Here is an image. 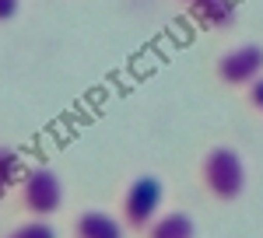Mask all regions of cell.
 Returning a JSON list of instances; mask_svg holds the SVG:
<instances>
[{"instance_id":"6da1fadb","label":"cell","mask_w":263,"mask_h":238,"mask_svg":"<svg viewBox=\"0 0 263 238\" xmlns=\"http://www.w3.org/2000/svg\"><path fill=\"white\" fill-rule=\"evenodd\" d=\"M200 179H203V189L214 200H221V203L239 200L246 189V165L239 158V151H232V147H211L200 161Z\"/></svg>"},{"instance_id":"7a4b0ae2","label":"cell","mask_w":263,"mask_h":238,"mask_svg":"<svg viewBox=\"0 0 263 238\" xmlns=\"http://www.w3.org/2000/svg\"><path fill=\"white\" fill-rule=\"evenodd\" d=\"M162 203H165L162 179L137 175L126 189H123V200H120L123 224L134 228V231H147V228L158 221V214H162Z\"/></svg>"},{"instance_id":"3957f363","label":"cell","mask_w":263,"mask_h":238,"mask_svg":"<svg viewBox=\"0 0 263 238\" xmlns=\"http://www.w3.org/2000/svg\"><path fill=\"white\" fill-rule=\"evenodd\" d=\"M18 200H21V210H25L28 217L49 221L63 207V182H60V175H57L49 165L28 168L25 179H21Z\"/></svg>"},{"instance_id":"277c9868","label":"cell","mask_w":263,"mask_h":238,"mask_svg":"<svg viewBox=\"0 0 263 238\" xmlns=\"http://www.w3.org/2000/svg\"><path fill=\"white\" fill-rule=\"evenodd\" d=\"M218 77L232 88H249L253 81L263 77V46L256 42H242L232 46L221 60H218Z\"/></svg>"},{"instance_id":"5b68a950","label":"cell","mask_w":263,"mask_h":238,"mask_svg":"<svg viewBox=\"0 0 263 238\" xmlns=\"http://www.w3.org/2000/svg\"><path fill=\"white\" fill-rule=\"evenodd\" d=\"M123 235H126V224L105 210H84L74 221V238H123Z\"/></svg>"},{"instance_id":"8992f818","label":"cell","mask_w":263,"mask_h":238,"mask_svg":"<svg viewBox=\"0 0 263 238\" xmlns=\"http://www.w3.org/2000/svg\"><path fill=\"white\" fill-rule=\"evenodd\" d=\"M190 14L207 28H228L235 21V0H193Z\"/></svg>"},{"instance_id":"52a82bcc","label":"cell","mask_w":263,"mask_h":238,"mask_svg":"<svg viewBox=\"0 0 263 238\" xmlns=\"http://www.w3.org/2000/svg\"><path fill=\"white\" fill-rule=\"evenodd\" d=\"M147 238H197V224L190 214L172 210V214H158V221L147 228Z\"/></svg>"},{"instance_id":"ba28073f","label":"cell","mask_w":263,"mask_h":238,"mask_svg":"<svg viewBox=\"0 0 263 238\" xmlns=\"http://www.w3.org/2000/svg\"><path fill=\"white\" fill-rule=\"evenodd\" d=\"M21 179V161L11 147H0V200L7 196V189Z\"/></svg>"},{"instance_id":"9c48e42d","label":"cell","mask_w":263,"mask_h":238,"mask_svg":"<svg viewBox=\"0 0 263 238\" xmlns=\"http://www.w3.org/2000/svg\"><path fill=\"white\" fill-rule=\"evenodd\" d=\"M4 238H57V228L49 221L32 217V221H25V224H18V228H11Z\"/></svg>"},{"instance_id":"30bf717a","label":"cell","mask_w":263,"mask_h":238,"mask_svg":"<svg viewBox=\"0 0 263 238\" xmlns=\"http://www.w3.org/2000/svg\"><path fill=\"white\" fill-rule=\"evenodd\" d=\"M246 95H249V105H253L256 112H263V77L253 81V84L246 88Z\"/></svg>"},{"instance_id":"8fae6325","label":"cell","mask_w":263,"mask_h":238,"mask_svg":"<svg viewBox=\"0 0 263 238\" xmlns=\"http://www.w3.org/2000/svg\"><path fill=\"white\" fill-rule=\"evenodd\" d=\"M21 0H0V21H11L14 14H18Z\"/></svg>"},{"instance_id":"7c38bea8","label":"cell","mask_w":263,"mask_h":238,"mask_svg":"<svg viewBox=\"0 0 263 238\" xmlns=\"http://www.w3.org/2000/svg\"><path fill=\"white\" fill-rule=\"evenodd\" d=\"M182 4H186V7H190V4H193V0H182Z\"/></svg>"}]
</instances>
